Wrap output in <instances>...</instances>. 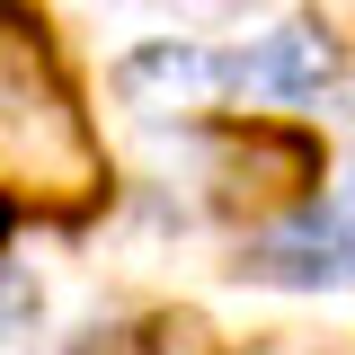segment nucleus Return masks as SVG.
<instances>
[{
	"label": "nucleus",
	"mask_w": 355,
	"mask_h": 355,
	"mask_svg": "<svg viewBox=\"0 0 355 355\" xmlns=\"http://www.w3.org/2000/svg\"><path fill=\"white\" fill-rule=\"evenodd\" d=\"M116 196V160L44 27L0 18V205L44 222H89Z\"/></svg>",
	"instance_id": "1"
},
{
	"label": "nucleus",
	"mask_w": 355,
	"mask_h": 355,
	"mask_svg": "<svg viewBox=\"0 0 355 355\" xmlns=\"http://www.w3.org/2000/svg\"><path fill=\"white\" fill-rule=\"evenodd\" d=\"M329 178V151L311 125H275V116H249V125H222L205 142V196H214L231 222H284V214H311Z\"/></svg>",
	"instance_id": "2"
},
{
	"label": "nucleus",
	"mask_w": 355,
	"mask_h": 355,
	"mask_svg": "<svg viewBox=\"0 0 355 355\" xmlns=\"http://www.w3.org/2000/svg\"><path fill=\"white\" fill-rule=\"evenodd\" d=\"M107 89H116V107L142 116V125H205L222 98H231V53L205 44V36H142L107 71Z\"/></svg>",
	"instance_id": "3"
},
{
	"label": "nucleus",
	"mask_w": 355,
	"mask_h": 355,
	"mask_svg": "<svg viewBox=\"0 0 355 355\" xmlns=\"http://www.w3.org/2000/svg\"><path fill=\"white\" fill-rule=\"evenodd\" d=\"M231 266H240L249 284H275V293H338V284H355V240L311 205V214L258 222Z\"/></svg>",
	"instance_id": "4"
},
{
	"label": "nucleus",
	"mask_w": 355,
	"mask_h": 355,
	"mask_svg": "<svg viewBox=\"0 0 355 355\" xmlns=\"http://www.w3.org/2000/svg\"><path fill=\"white\" fill-rule=\"evenodd\" d=\"M347 71V53L320 36L311 18H284V27H258V36L231 53V89H249L266 107H293V98H329Z\"/></svg>",
	"instance_id": "5"
},
{
	"label": "nucleus",
	"mask_w": 355,
	"mask_h": 355,
	"mask_svg": "<svg viewBox=\"0 0 355 355\" xmlns=\"http://www.w3.org/2000/svg\"><path fill=\"white\" fill-rule=\"evenodd\" d=\"M116 355H222V329L196 302H160V311H142L116 338Z\"/></svg>",
	"instance_id": "6"
},
{
	"label": "nucleus",
	"mask_w": 355,
	"mask_h": 355,
	"mask_svg": "<svg viewBox=\"0 0 355 355\" xmlns=\"http://www.w3.org/2000/svg\"><path fill=\"white\" fill-rule=\"evenodd\" d=\"M36 320H44V284L27 275V266H9V258H0V347L36 338Z\"/></svg>",
	"instance_id": "7"
},
{
	"label": "nucleus",
	"mask_w": 355,
	"mask_h": 355,
	"mask_svg": "<svg viewBox=\"0 0 355 355\" xmlns=\"http://www.w3.org/2000/svg\"><path fill=\"white\" fill-rule=\"evenodd\" d=\"M311 27L338 44V53H355V0H311Z\"/></svg>",
	"instance_id": "8"
},
{
	"label": "nucleus",
	"mask_w": 355,
	"mask_h": 355,
	"mask_svg": "<svg viewBox=\"0 0 355 355\" xmlns=\"http://www.w3.org/2000/svg\"><path fill=\"white\" fill-rule=\"evenodd\" d=\"M320 214H329V222H338V231L355 240V160H347L338 178H329V196H320Z\"/></svg>",
	"instance_id": "9"
},
{
	"label": "nucleus",
	"mask_w": 355,
	"mask_h": 355,
	"mask_svg": "<svg viewBox=\"0 0 355 355\" xmlns=\"http://www.w3.org/2000/svg\"><path fill=\"white\" fill-rule=\"evenodd\" d=\"M178 18H240V9H249V0H169Z\"/></svg>",
	"instance_id": "10"
},
{
	"label": "nucleus",
	"mask_w": 355,
	"mask_h": 355,
	"mask_svg": "<svg viewBox=\"0 0 355 355\" xmlns=\"http://www.w3.org/2000/svg\"><path fill=\"white\" fill-rule=\"evenodd\" d=\"M9 231H18V214H9V205H0V249H9Z\"/></svg>",
	"instance_id": "11"
},
{
	"label": "nucleus",
	"mask_w": 355,
	"mask_h": 355,
	"mask_svg": "<svg viewBox=\"0 0 355 355\" xmlns=\"http://www.w3.org/2000/svg\"><path fill=\"white\" fill-rule=\"evenodd\" d=\"M258 355H302V347H258Z\"/></svg>",
	"instance_id": "12"
},
{
	"label": "nucleus",
	"mask_w": 355,
	"mask_h": 355,
	"mask_svg": "<svg viewBox=\"0 0 355 355\" xmlns=\"http://www.w3.org/2000/svg\"><path fill=\"white\" fill-rule=\"evenodd\" d=\"M0 18H9V9H0Z\"/></svg>",
	"instance_id": "13"
}]
</instances>
